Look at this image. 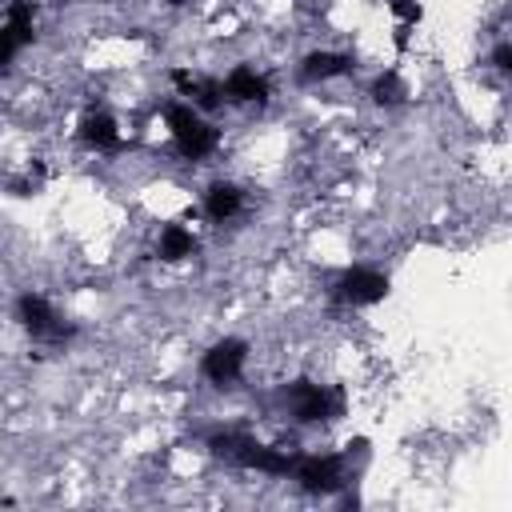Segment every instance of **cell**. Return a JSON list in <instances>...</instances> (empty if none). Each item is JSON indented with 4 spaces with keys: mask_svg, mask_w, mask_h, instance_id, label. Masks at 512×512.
<instances>
[{
    "mask_svg": "<svg viewBox=\"0 0 512 512\" xmlns=\"http://www.w3.org/2000/svg\"><path fill=\"white\" fill-rule=\"evenodd\" d=\"M164 116V128H168V140H172V152L188 164H204L212 160L220 148H224V132L212 124V116H204L200 108H192L188 100H168L160 108Z\"/></svg>",
    "mask_w": 512,
    "mask_h": 512,
    "instance_id": "cell-1",
    "label": "cell"
},
{
    "mask_svg": "<svg viewBox=\"0 0 512 512\" xmlns=\"http://www.w3.org/2000/svg\"><path fill=\"white\" fill-rule=\"evenodd\" d=\"M280 408L296 428H320L344 416V388L312 376H296L280 388Z\"/></svg>",
    "mask_w": 512,
    "mask_h": 512,
    "instance_id": "cell-2",
    "label": "cell"
},
{
    "mask_svg": "<svg viewBox=\"0 0 512 512\" xmlns=\"http://www.w3.org/2000/svg\"><path fill=\"white\" fill-rule=\"evenodd\" d=\"M12 320L16 328L36 340V344H64L76 336V328L64 320V312L56 308L52 296H44L40 288H20L16 300H12Z\"/></svg>",
    "mask_w": 512,
    "mask_h": 512,
    "instance_id": "cell-3",
    "label": "cell"
},
{
    "mask_svg": "<svg viewBox=\"0 0 512 512\" xmlns=\"http://www.w3.org/2000/svg\"><path fill=\"white\" fill-rule=\"evenodd\" d=\"M388 292H392V280H388V272L380 268V264H344L336 276H332V284H328V300L336 304V308H372V304H380V300H388Z\"/></svg>",
    "mask_w": 512,
    "mask_h": 512,
    "instance_id": "cell-4",
    "label": "cell"
},
{
    "mask_svg": "<svg viewBox=\"0 0 512 512\" xmlns=\"http://www.w3.org/2000/svg\"><path fill=\"white\" fill-rule=\"evenodd\" d=\"M248 360H252V344L236 332H224L200 352V380L212 388H232L248 376Z\"/></svg>",
    "mask_w": 512,
    "mask_h": 512,
    "instance_id": "cell-5",
    "label": "cell"
},
{
    "mask_svg": "<svg viewBox=\"0 0 512 512\" xmlns=\"http://www.w3.org/2000/svg\"><path fill=\"white\" fill-rule=\"evenodd\" d=\"M288 476L304 496H332L348 484V460L344 452H296Z\"/></svg>",
    "mask_w": 512,
    "mask_h": 512,
    "instance_id": "cell-6",
    "label": "cell"
},
{
    "mask_svg": "<svg viewBox=\"0 0 512 512\" xmlns=\"http://www.w3.org/2000/svg\"><path fill=\"white\" fill-rule=\"evenodd\" d=\"M220 88H224V104H232V108H264L276 96L272 72L264 64H252V60L232 64L228 76L220 80Z\"/></svg>",
    "mask_w": 512,
    "mask_h": 512,
    "instance_id": "cell-7",
    "label": "cell"
},
{
    "mask_svg": "<svg viewBox=\"0 0 512 512\" xmlns=\"http://www.w3.org/2000/svg\"><path fill=\"white\" fill-rule=\"evenodd\" d=\"M76 140L88 148V152H100V156H120L124 152V128H120V116L104 104H92L80 112L76 120Z\"/></svg>",
    "mask_w": 512,
    "mask_h": 512,
    "instance_id": "cell-8",
    "label": "cell"
},
{
    "mask_svg": "<svg viewBox=\"0 0 512 512\" xmlns=\"http://www.w3.org/2000/svg\"><path fill=\"white\" fill-rule=\"evenodd\" d=\"M200 212H204L208 224L224 228V224H232V220H240L248 212V188L240 180H232V176H216L200 192Z\"/></svg>",
    "mask_w": 512,
    "mask_h": 512,
    "instance_id": "cell-9",
    "label": "cell"
},
{
    "mask_svg": "<svg viewBox=\"0 0 512 512\" xmlns=\"http://www.w3.org/2000/svg\"><path fill=\"white\" fill-rule=\"evenodd\" d=\"M352 52H344V48H332V44H320V48H308L304 56H300V64H296V76L304 80V84H332V80H340V76H348L352 72Z\"/></svg>",
    "mask_w": 512,
    "mask_h": 512,
    "instance_id": "cell-10",
    "label": "cell"
},
{
    "mask_svg": "<svg viewBox=\"0 0 512 512\" xmlns=\"http://www.w3.org/2000/svg\"><path fill=\"white\" fill-rule=\"evenodd\" d=\"M196 252H200V236H196L188 224H180V220H164V224L156 228L152 256H156L164 268H180V264H188Z\"/></svg>",
    "mask_w": 512,
    "mask_h": 512,
    "instance_id": "cell-11",
    "label": "cell"
},
{
    "mask_svg": "<svg viewBox=\"0 0 512 512\" xmlns=\"http://www.w3.org/2000/svg\"><path fill=\"white\" fill-rule=\"evenodd\" d=\"M164 8H184V4H192V0H160Z\"/></svg>",
    "mask_w": 512,
    "mask_h": 512,
    "instance_id": "cell-12",
    "label": "cell"
}]
</instances>
